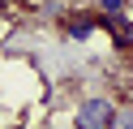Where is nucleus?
<instances>
[{
	"label": "nucleus",
	"instance_id": "20e7f679",
	"mask_svg": "<svg viewBox=\"0 0 133 129\" xmlns=\"http://www.w3.org/2000/svg\"><path fill=\"white\" fill-rule=\"evenodd\" d=\"M133 0H99V17H129Z\"/></svg>",
	"mask_w": 133,
	"mask_h": 129
},
{
	"label": "nucleus",
	"instance_id": "f257e3e1",
	"mask_svg": "<svg viewBox=\"0 0 133 129\" xmlns=\"http://www.w3.org/2000/svg\"><path fill=\"white\" fill-rule=\"evenodd\" d=\"M116 112H120L116 95L90 90V95H82L77 108H73V129H112L116 125Z\"/></svg>",
	"mask_w": 133,
	"mask_h": 129
},
{
	"label": "nucleus",
	"instance_id": "39448f33",
	"mask_svg": "<svg viewBox=\"0 0 133 129\" xmlns=\"http://www.w3.org/2000/svg\"><path fill=\"white\" fill-rule=\"evenodd\" d=\"M112 129H133V103H120V112H116V125Z\"/></svg>",
	"mask_w": 133,
	"mask_h": 129
},
{
	"label": "nucleus",
	"instance_id": "f03ea898",
	"mask_svg": "<svg viewBox=\"0 0 133 129\" xmlns=\"http://www.w3.org/2000/svg\"><path fill=\"white\" fill-rule=\"evenodd\" d=\"M95 26H103L99 13H69L64 17V34H69L73 43H86L90 34H95Z\"/></svg>",
	"mask_w": 133,
	"mask_h": 129
},
{
	"label": "nucleus",
	"instance_id": "7ed1b4c3",
	"mask_svg": "<svg viewBox=\"0 0 133 129\" xmlns=\"http://www.w3.org/2000/svg\"><path fill=\"white\" fill-rule=\"evenodd\" d=\"M103 30L112 34L116 52H133V17H103Z\"/></svg>",
	"mask_w": 133,
	"mask_h": 129
}]
</instances>
